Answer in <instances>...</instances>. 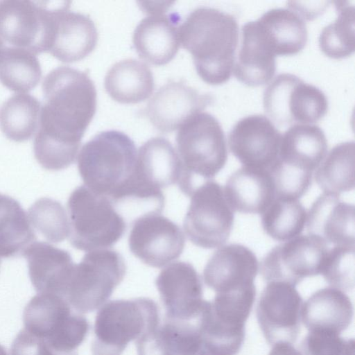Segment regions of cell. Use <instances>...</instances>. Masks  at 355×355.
I'll list each match as a JSON object with an SVG mask.
<instances>
[{"label":"cell","instance_id":"27","mask_svg":"<svg viewBox=\"0 0 355 355\" xmlns=\"http://www.w3.org/2000/svg\"><path fill=\"white\" fill-rule=\"evenodd\" d=\"M354 315L349 297L334 287L320 289L303 304L302 320L309 331L340 334L348 328Z\"/></svg>","mask_w":355,"mask_h":355},{"label":"cell","instance_id":"15","mask_svg":"<svg viewBox=\"0 0 355 355\" xmlns=\"http://www.w3.org/2000/svg\"><path fill=\"white\" fill-rule=\"evenodd\" d=\"M155 285L166 310V319L198 320L205 300L201 277L191 263L175 261L168 265L157 277Z\"/></svg>","mask_w":355,"mask_h":355},{"label":"cell","instance_id":"37","mask_svg":"<svg viewBox=\"0 0 355 355\" xmlns=\"http://www.w3.org/2000/svg\"><path fill=\"white\" fill-rule=\"evenodd\" d=\"M31 225L48 241L59 243L69 235V220L61 203L49 198H41L28 209Z\"/></svg>","mask_w":355,"mask_h":355},{"label":"cell","instance_id":"36","mask_svg":"<svg viewBox=\"0 0 355 355\" xmlns=\"http://www.w3.org/2000/svg\"><path fill=\"white\" fill-rule=\"evenodd\" d=\"M335 3L337 17L322 29L318 42L327 56L340 59L354 51V6L348 1Z\"/></svg>","mask_w":355,"mask_h":355},{"label":"cell","instance_id":"34","mask_svg":"<svg viewBox=\"0 0 355 355\" xmlns=\"http://www.w3.org/2000/svg\"><path fill=\"white\" fill-rule=\"evenodd\" d=\"M41 76V66L33 53L15 46L3 47L0 52V82L10 90L31 91Z\"/></svg>","mask_w":355,"mask_h":355},{"label":"cell","instance_id":"1","mask_svg":"<svg viewBox=\"0 0 355 355\" xmlns=\"http://www.w3.org/2000/svg\"><path fill=\"white\" fill-rule=\"evenodd\" d=\"M44 103L33 143L45 169L60 171L74 163L82 138L96 110V90L87 73L60 66L44 78Z\"/></svg>","mask_w":355,"mask_h":355},{"label":"cell","instance_id":"30","mask_svg":"<svg viewBox=\"0 0 355 355\" xmlns=\"http://www.w3.org/2000/svg\"><path fill=\"white\" fill-rule=\"evenodd\" d=\"M276 55H290L305 46L308 32L302 16L292 8H272L258 19Z\"/></svg>","mask_w":355,"mask_h":355},{"label":"cell","instance_id":"7","mask_svg":"<svg viewBox=\"0 0 355 355\" xmlns=\"http://www.w3.org/2000/svg\"><path fill=\"white\" fill-rule=\"evenodd\" d=\"M24 329L62 354H74L89 330V324L62 297L38 293L23 313Z\"/></svg>","mask_w":355,"mask_h":355},{"label":"cell","instance_id":"17","mask_svg":"<svg viewBox=\"0 0 355 355\" xmlns=\"http://www.w3.org/2000/svg\"><path fill=\"white\" fill-rule=\"evenodd\" d=\"M257 259L245 245L232 243L219 248L203 271L206 285L216 294H232L255 290Z\"/></svg>","mask_w":355,"mask_h":355},{"label":"cell","instance_id":"6","mask_svg":"<svg viewBox=\"0 0 355 355\" xmlns=\"http://www.w3.org/2000/svg\"><path fill=\"white\" fill-rule=\"evenodd\" d=\"M159 324L158 306L151 299L109 301L96 313L92 353L121 355L130 342L137 341Z\"/></svg>","mask_w":355,"mask_h":355},{"label":"cell","instance_id":"10","mask_svg":"<svg viewBox=\"0 0 355 355\" xmlns=\"http://www.w3.org/2000/svg\"><path fill=\"white\" fill-rule=\"evenodd\" d=\"M190 196L191 202L183 223L187 238L202 248L221 247L230 237L234 218L221 186L209 181L198 187Z\"/></svg>","mask_w":355,"mask_h":355},{"label":"cell","instance_id":"2","mask_svg":"<svg viewBox=\"0 0 355 355\" xmlns=\"http://www.w3.org/2000/svg\"><path fill=\"white\" fill-rule=\"evenodd\" d=\"M238 39L234 16L211 7L194 9L180 26V44L192 55L198 76L211 85L230 79Z\"/></svg>","mask_w":355,"mask_h":355},{"label":"cell","instance_id":"29","mask_svg":"<svg viewBox=\"0 0 355 355\" xmlns=\"http://www.w3.org/2000/svg\"><path fill=\"white\" fill-rule=\"evenodd\" d=\"M104 86L114 101L137 103L150 96L155 83L148 65L135 59H125L110 68L105 76Z\"/></svg>","mask_w":355,"mask_h":355},{"label":"cell","instance_id":"25","mask_svg":"<svg viewBox=\"0 0 355 355\" xmlns=\"http://www.w3.org/2000/svg\"><path fill=\"white\" fill-rule=\"evenodd\" d=\"M181 162L171 143L166 138H150L137 154L135 179L144 187L156 191L178 184Z\"/></svg>","mask_w":355,"mask_h":355},{"label":"cell","instance_id":"23","mask_svg":"<svg viewBox=\"0 0 355 355\" xmlns=\"http://www.w3.org/2000/svg\"><path fill=\"white\" fill-rule=\"evenodd\" d=\"M276 55L258 21L241 28V44L235 59L234 76L243 84L257 87L268 83L276 71Z\"/></svg>","mask_w":355,"mask_h":355},{"label":"cell","instance_id":"16","mask_svg":"<svg viewBox=\"0 0 355 355\" xmlns=\"http://www.w3.org/2000/svg\"><path fill=\"white\" fill-rule=\"evenodd\" d=\"M282 136L266 116L252 114L234 124L228 144L243 166L268 169L278 157Z\"/></svg>","mask_w":355,"mask_h":355},{"label":"cell","instance_id":"28","mask_svg":"<svg viewBox=\"0 0 355 355\" xmlns=\"http://www.w3.org/2000/svg\"><path fill=\"white\" fill-rule=\"evenodd\" d=\"M245 322L215 311L205 301L197 325L207 355H236L245 338Z\"/></svg>","mask_w":355,"mask_h":355},{"label":"cell","instance_id":"20","mask_svg":"<svg viewBox=\"0 0 355 355\" xmlns=\"http://www.w3.org/2000/svg\"><path fill=\"white\" fill-rule=\"evenodd\" d=\"M168 6L155 7L136 26L132 36L139 56L154 65L168 63L180 45V16L164 14Z\"/></svg>","mask_w":355,"mask_h":355},{"label":"cell","instance_id":"24","mask_svg":"<svg viewBox=\"0 0 355 355\" xmlns=\"http://www.w3.org/2000/svg\"><path fill=\"white\" fill-rule=\"evenodd\" d=\"M23 256L35 291L63 298L75 266L70 253L46 242L35 241Z\"/></svg>","mask_w":355,"mask_h":355},{"label":"cell","instance_id":"18","mask_svg":"<svg viewBox=\"0 0 355 355\" xmlns=\"http://www.w3.org/2000/svg\"><path fill=\"white\" fill-rule=\"evenodd\" d=\"M212 96L201 93L182 81H169L161 86L149 100L145 112L159 131L171 132L190 116L211 104Z\"/></svg>","mask_w":355,"mask_h":355},{"label":"cell","instance_id":"21","mask_svg":"<svg viewBox=\"0 0 355 355\" xmlns=\"http://www.w3.org/2000/svg\"><path fill=\"white\" fill-rule=\"evenodd\" d=\"M323 130L316 125L295 124L282 136L275 168L302 176L312 177L327 152Z\"/></svg>","mask_w":355,"mask_h":355},{"label":"cell","instance_id":"13","mask_svg":"<svg viewBox=\"0 0 355 355\" xmlns=\"http://www.w3.org/2000/svg\"><path fill=\"white\" fill-rule=\"evenodd\" d=\"M303 300L295 286L268 282L257 306V319L270 345L293 343L300 331Z\"/></svg>","mask_w":355,"mask_h":355},{"label":"cell","instance_id":"22","mask_svg":"<svg viewBox=\"0 0 355 355\" xmlns=\"http://www.w3.org/2000/svg\"><path fill=\"white\" fill-rule=\"evenodd\" d=\"M354 205L342 201L338 195L324 193L306 214L309 235L327 245H354Z\"/></svg>","mask_w":355,"mask_h":355},{"label":"cell","instance_id":"33","mask_svg":"<svg viewBox=\"0 0 355 355\" xmlns=\"http://www.w3.org/2000/svg\"><path fill=\"white\" fill-rule=\"evenodd\" d=\"M41 107L40 101L31 94H14L0 108L1 131L15 141L30 139L38 129Z\"/></svg>","mask_w":355,"mask_h":355},{"label":"cell","instance_id":"31","mask_svg":"<svg viewBox=\"0 0 355 355\" xmlns=\"http://www.w3.org/2000/svg\"><path fill=\"white\" fill-rule=\"evenodd\" d=\"M35 239L28 215L20 203L0 193V257L23 255Z\"/></svg>","mask_w":355,"mask_h":355},{"label":"cell","instance_id":"8","mask_svg":"<svg viewBox=\"0 0 355 355\" xmlns=\"http://www.w3.org/2000/svg\"><path fill=\"white\" fill-rule=\"evenodd\" d=\"M125 272L124 259L117 251L91 250L75 264L63 298L79 313L92 312L110 298Z\"/></svg>","mask_w":355,"mask_h":355},{"label":"cell","instance_id":"38","mask_svg":"<svg viewBox=\"0 0 355 355\" xmlns=\"http://www.w3.org/2000/svg\"><path fill=\"white\" fill-rule=\"evenodd\" d=\"M354 245H334L328 249L320 274L332 287L349 291L354 286Z\"/></svg>","mask_w":355,"mask_h":355},{"label":"cell","instance_id":"12","mask_svg":"<svg viewBox=\"0 0 355 355\" xmlns=\"http://www.w3.org/2000/svg\"><path fill=\"white\" fill-rule=\"evenodd\" d=\"M328 245L311 235L295 236L272 248L261 259L260 273L268 283L295 286L304 278L320 274Z\"/></svg>","mask_w":355,"mask_h":355},{"label":"cell","instance_id":"39","mask_svg":"<svg viewBox=\"0 0 355 355\" xmlns=\"http://www.w3.org/2000/svg\"><path fill=\"white\" fill-rule=\"evenodd\" d=\"M354 340L338 334L309 331L301 344L302 355H354Z\"/></svg>","mask_w":355,"mask_h":355},{"label":"cell","instance_id":"4","mask_svg":"<svg viewBox=\"0 0 355 355\" xmlns=\"http://www.w3.org/2000/svg\"><path fill=\"white\" fill-rule=\"evenodd\" d=\"M137 154L134 141L126 134L113 130L101 132L80 150V175L90 190L111 198L131 178Z\"/></svg>","mask_w":355,"mask_h":355},{"label":"cell","instance_id":"41","mask_svg":"<svg viewBox=\"0 0 355 355\" xmlns=\"http://www.w3.org/2000/svg\"><path fill=\"white\" fill-rule=\"evenodd\" d=\"M0 355H10L8 354L6 349L1 345H0Z\"/></svg>","mask_w":355,"mask_h":355},{"label":"cell","instance_id":"43","mask_svg":"<svg viewBox=\"0 0 355 355\" xmlns=\"http://www.w3.org/2000/svg\"><path fill=\"white\" fill-rule=\"evenodd\" d=\"M0 267H1V260H0Z\"/></svg>","mask_w":355,"mask_h":355},{"label":"cell","instance_id":"3","mask_svg":"<svg viewBox=\"0 0 355 355\" xmlns=\"http://www.w3.org/2000/svg\"><path fill=\"white\" fill-rule=\"evenodd\" d=\"M181 173L178 185L185 195L212 181L227 159L225 133L213 115L200 112L179 128L176 135Z\"/></svg>","mask_w":355,"mask_h":355},{"label":"cell","instance_id":"14","mask_svg":"<svg viewBox=\"0 0 355 355\" xmlns=\"http://www.w3.org/2000/svg\"><path fill=\"white\" fill-rule=\"evenodd\" d=\"M184 244L181 228L158 213H149L135 218L128 237L131 252L145 264L154 268H162L178 259Z\"/></svg>","mask_w":355,"mask_h":355},{"label":"cell","instance_id":"35","mask_svg":"<svg viewBox=\"0 0 355 355\" xmlns=\"http://www.w3.org/2000/svg\"><path fill=\"white\" fill-rule=\"evenodd\" d=\"M306 221V210L297 200L275 198L261 214L263 231L279 241L297 236L303 231Z\"/></svg>","mask_w":355,"mask_h":355},{"label":"cell","instance_id":"40","mask_svg":"<svg viewBox=\"0 0 355 355\" xmlns=\"http://www.w3.org/2000/svg\"><path fill=\"white\" fill-rule=\"evenodd\" d=\"M268 355H302L291 343H278L273 345Z\"/></svg>","mask_w":355,"mask_h":355},{"label":"cell","instance_id":"5","mask_svg":"<svg viewBox=\"0 0 355 355\" xmlns=\"http://www.w3.org/2000/svg\"><path fill=\"white\" fill-rule=\"evenodd\" d=\"M67 209L69 241L78 250L91 251L112 247L126 231L125 219L111 200L85 185L72 191Z\"/></svg>","mask_w":355,"mask_h":355},{"label":"cell","instance_id":"26","mask_svg":"<svg viewBox=\"0 0 355 355\" xmlns=\"http://www.w3.org/2000/svg\"><path fill=\"white\" fill-rule=\"evenodd\" d=\"M225 199L233 211L262 214L275 198V185L268 169L243 166L227 179Z\"/></svg>","mask_w":355,"mask_h":355},{"label":"cell","instance_id":"9","mask_svg":"<svg viewBox=\"0 0 355 355\" xmlns=\"http://www.w3.org/2000/svg\"><path fill=\"white\" fill-rule=\"evenodd\" d=\"M266 114L279 126L318 122L327 113L328 101L318 87L297 76H277L263 92Z\"/></svg>","mask_w":355,"mask_h":355},{"label":"cell","instance_id":"42","mask_svg":"<svg viewBox=\"0 0 355 355\" xmlns=\"http://www.w3.org/2000/svg\"><path fill=\"white\" fill-rule=\"evenodd\" d=\"M3 40L1 39L0 37V52L1 51V50L3 49Z\"/></svg>","mask_w":355,"mask_h":355},{"label":"cell","instance_id":"32","mask_svg":"<svg viewBox=\"0 0 355 355\" xmlns=\"http://www.w3.org/2000/svg\"><path fill=\"white\" fill-rule=\"evenodd\" d=\"M355 144L335 146L316 168L314 178L324 193L340 195L354 188Z\"/></svg>","mask_w":355,"mask_h":355},{"label":"cell","instance_id":"19","mask_svg":"<svg viewBox=\"0 0 355 355\" xmlns=\"http://www.w3.org/2000/svg\"><path fill=\"white\" fill-rule=\"evenodd\" d=\"M69 2L56 8L48 52L64 62H73L87 56L95 48L98 32L94 21L84 14L69 10Z\"/></svg>","mask_w":355,"mask_h":355},{"label":"cell","instance_id":"11","mask_svg":"<svg viewBox=\"0 0 355 355\" xmlns=\"http://www.w3.org/2000/svg\"><path fill=\"white\" fill-rule=\"evenodd\" d=\"M58 1H0V37L34 54L48 52Z\"/></svg>","mask_w":355,"mask_h":355}]
</instances>
